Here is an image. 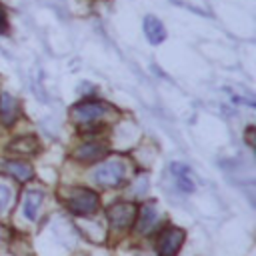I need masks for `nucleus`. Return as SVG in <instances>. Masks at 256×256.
<instances>
[{"label": "nucleus", "mask_w": 256, "mask_h": 256, "mask_svg": "<svg viewBox=\"0 0 256 256\" xmlns=\"http://www.w3.org/2000/svg\"><path fill=\"white\" fill-rule=\"evenodd\" d=\"M66 206L74 212V214H80V216H86V214H92L98 210V194L88 190V188H74L68 196H66Z\"/></svg>", "instance_id": "f03ea898"}, {"label": "nucleus", "mask_w": 256, "mask_h": 256, "mask_svg": "<svg viewBox=\"0 0 256 256\" xmlns=\"http://www.w3.org/2000/svg\"><path fill=\"white\" fill-rule=\"evenodd\" d=\"M136 216H138V222H136L138 230L140 232H150L154 222H156V208H154V204H144L140 208V212H136Z\"/></svg>", "instance_id": "ddd939ff"}, {"label": "nucleus", "mask_w": 256, "mask_h": 256, "mask_svg": "<svg viewBox=\"0 0 256 256\" xmlns=\"http://www.w3.org/2000/svg\"><path fill=\"white\" fill-rule=\"evenodd\" d=\"M42 198H44L42 190H28V192H26L24 202H22V214H24L26 220H36Z\"/></svg>", "instance_id": "0eeeda50"}, {"label": "nucleus", "mask_w": 256, "mask_h": 256, "mask_svg": "<svg viewBox=\"0 0 256 256\" xmlns=\"http://www.w3.org/2000/svg\"><path fill=\"white\" fill-rule=\"evenodd\" d=\"M172 172H174V182L178 186L180 192L188 194L194 190V182H192V174H190V168L186 164H172Z\"/></svg>", "instance_id": "1a4fd4ad"}, {"label": "nucleus", "mask_w": 256, "mask_h": 256, "mask_svg": "<svg viewBox=\"0 0 256 256\" xmlns=\"http://www.w3.org/2000/svg\"><path fill=\"white\" fill-rule=\"evenodd\" d=\"M184 240V232L180 228H164L156 242L158 256H176Z\"/></svg>", "instance_id": "20e7f679"}, {"label": "nucleus", "mask_w": 256, "mask_h": 256, "mask_svg": "<svg viewBox=\"0 0 256 256\" xmlns=\"http://www.w3.org/2000/svg\"><path fill=\"white\" fill-rule=\"evenodd\" d=\"M18 116V104L10 94H0V118L4 124H12Z\"/></svg>", "instance_id": "9b49d317"}, {"label": "nucleus", "mask_w": 256, "mask_h": 256, "mask_svg": "<svg viewBox=\"0 0 256 256\" xmlns=\"http://www.w3.org/2000/svg\"><path fill=\"white\" fill-rule=\"evenodd\" d=\"M0 28H6V12L2 6H0Z\"/></svg>", "instance_id": "dca6fc26"}, {"label": "nucleus", "mask_w": 256, "mask_h": 256, "mask_svg": "<svg viewBox=\"0 0 256 256\" xmlns=\"http://www.w3.org/2000/svg\"><path fill=\"white\" fill-rule=\"evenodd\" d=\"M172 2L186 6L188 10H192V12H196V14L210 16V6L206 4V0H172Z\"/></svg>", "instance_id": "4468645a"}, {"label": "nucleus", "mask_w": 256, "mask_h": 256, "mask_svg": "<svg viewBox=\"0 0 256 256\" xmlns=\"http://www.w3.org/2000/svg\"><path fill=\"white\" fill-rule=\"evenodd\" d=\"M144 34H146V38H148L152 44H160V42L166 38V28H164V24H162L158 18L146 16V18H144Z\"/></svg>", "instance_id": "9d476101"}, {"label": "nucleus", "mask_w": 256, "mask_h": 256, "mask_svg": "<svg viewBox=\"0 0 256 256\" xmlns=\"http://www.w3.org/2000/svg\"><path fill=\"white\" fill-rule=\"evenodd\" d=\"M38 148H40V144L34 136H20V138L12 140L10 146H8L10 152L20 154V156H32V154L38 152Z\"/></svg>", "instance_id": "423d86ee"}, {"label": "nucleus", "mask_w": 256, "mask_h": 256, "mask_svg": "<svg viewBox=\"0 0 256 256\" xmlns=\"http://www.w3.org/2000/svg\"><path fill=\"white\" fill-rule=\"evenodd\" d=\"M10 200H12V188L8 184L0 182V212L10 204Z\"/></svg>", "instance_id": "2eb2a0df"}, {"label": "nucleus", "mask_w": 256, "mask_h": 256, "mask_svg": "<svg viewBox=\"0 0 256 256\" xmlns=\"http://www.w3.org/2000/svg\"><path fill=\"white\" fill-rule=\"evenodd\" d=\"M104 154H106V146L100 144V142H88V144H82V146L74 152V156H76L78 160H82V162H94V160H100Z\"/></svg>", "instance_id": "6e6552de"}, {"label": "nucleus", "mask_w": 256, "mask_h": 256, "mask_svg": "<svg viewBox=\"0 0 256 256\" xmlns=\"http://www.w3.org/2000/svg\"><path fill=\"white\" fill-rule=\"evenodd\" d=\"M108 218H110V224L116 228V230H126L134 224L136 220V208L134 204L130 202H118V204H112L108 208Z\"/></svg>", "instance_id": "7ed1b4c3"}, {"label": "nucleus", "mask_w": 256, "mask_h": 256, "mask_svg": "<svg viewBox=\"0 0 256 256\" xmlns=\"http://www.w3.org/2000/svg\"><path fill=\"white\" fill-rule=\"evenodd\" d=\"M108 112V106L98 102V100H88V102H82L74 108L72 116L78 124H92L96 120H100L104 114Z\"/></svg>", "instance_id": "39448f33"}, {"label": "nucleus", "mask_w": 256, "mask_h": 256, "mask_svg": "<svg viewBox=\"0 0 256 256\" xmlns=\"http://www.w3.org/2000/svg\"><path fill=\"white\" fill-rule=\"evenodd\" d=\"M4 170H6L12 178H16L18 182H26V180L32 178V168H30L26 162H20V160H8V162L4 164Z\"/></svg>", "instance_id": "f8f14e48"}, {"label": "nucleus", "mask_w": 256, "mask_h": 256, "mask_svg": "<svg viewBox=\"0 0 256 256\" xmlns=\"http://www.w3.org/2000/svg\"><path fill=\"white\" fill-rule=\"evenodd\" d=\"M124 178H126V164H124L120 158L106 160V162L98 164L96 170L92 172V180H94L98 186H104V188L118 186Z\"/></svg>", "instance_id": "f257e3e1"}, {"label": "nucleus", "mask_w": 256, "mask_h": 256, "mask_svg": "<svg viewBox=\"0 0 256 256\" xmlns=\"http://www.w3.org/2000/svg\"><path fill=\"white\" fill-rule=\"evenodd\" d=\"M0 238H2V228H0Z\"/></svg>", "instance_id": "f3484780"}]
</instances>
